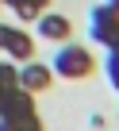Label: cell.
<instances>
[{
  "mask_svg": "<svg viewBox=\"0 0 119 131\" xmlns=\"http://www.w3.org/2000/svg\"><path fill=\"white\" fill-rule=\"evenodd\" d=\"M50 70H54V77L81 81V77H88V73L96 70V58H92V50H88L85 42H73V39H65V42H58Z\"/></svg>",
  "mask_w": 119,
  "mask_h": 131,
  "instance_id": "obj_1",
  "label": "cell"
},
{
  "mask_svg": "<svg viewBox=\"0 0 119 131\" xmlns=\"http://www.w3.org/2000/svg\"><path fill=\"white\" fill-rule=\"evenodd\" d=\"M88 39L96 46H104V50L119 46V12L111 4H96L88 12Z\"/></svg>",
  "mask_w": 119,
  "mask_h": 131,
  "instance_id": "obj_2",
  "label": "cell"
},
{
  "mask_svg": "<svg viewBox=\"0 0 119 131\" xmlns=\"http://www.w3.org/2000/svg\"><path fill=\"white\" fill-rule=\"evenodd\" d=\"M0 54H8V58H16V62H31V58H35V39H31L23 27L0 23Z\"/></svg>",
  "mask_w": 119,
  "mask_h": 131,
  "instance_id": "obj_3",
  "label": "cell"
},
{
  "mask_svg": "<svg viewBox=\"0 0 119 131\" xmlns=\"http://www.w3.org/2000/svg\"><path fill=\"white\" fill-rule=\"evenodd\" d=\"M54 85V70L46 62H19V89L23 93H31V96H38V93H46Z\"/></svg>",
  "mask_w": 119,
  "mask_h": 131,
  "instance_id": "obj_4",
  "label": "cell"
},
{
  "mask_svg": "<svg viewBox=\"0 0 119 131\" xmlns=\"http://www.w3.org/2000/svg\"><path fill=\"white\" fill-rule=\"evenodd\" d=\"M35 112V96L31 93H23L19 85L16 89H0V119H23V116H31Z\"/></svg>",
  "mask_w": 119,
  "mask_h": 131,
  "instance_id": "obj_5",
  "label": "cell"
},
{
  "mask_svg": "<svg viewBox=\"0 0 119 131\" xmlns=\"http://www.w3.org/2000/svg\"><path fill=\"white\" fill-rule=\"evenodd\" d=\"M35 31H38V39H46V42H65V39L73 35V23H69V16H62V12H42V16L35 19Z\"/></svg>",
  "mask_w": 119,
  "mask_h": 131,
  "instance_id": "obj_6",
  "label": "cell"
},
{
  "mask_svg": "<svg viewBox=\"0 0 119 131\" xmlns=\"http://www.w3.org/2000/svg\"><path fill=\"white\" fill-rule=\"evenodd\" d=\"M104 70H108V81L119 89V46H111V50H108V58H104Z\"/></svg>",
  "mask_w": 119,
  "mask_h": 131,
  "instance_id": "obj_7",
  "label": "cell"
},
{
  "mask_svg": "<svg viewBox=\"0 0 119 131\" xmlns=\"http://www.w3.org/2000/svg\"><path fill=\"white\" fill-rule=\"evenodd\" d=\"M16 131H42V119H38V112H31V116L16 119Z\"/></svg>",
  "mask_w": 119,
  "mask_h": 131,
  "instance_id": "obj_8",
  "label": "cell"
},
{
  "mask_svg": "<svg viewBox=\"0 0 119 131\" xmlns=\"http://www.w3.org/2000/svg\"><path fill=\"white\" fill-rule=\"evenodd\" d=\"M0 4H4V8H12V12H16L19 4H31V0H0Z\"/></svg>",
  "mask_w": 119,
  "mask_h": 131,
  "instance_id": "obj_9",
  "label": "cell"
},
{
  "mask_svg": "<svg viewBox=\"0 0 119 131\" xmlns=\"http://www.w3.org/2000/svg\"><path fill=\"white\" fill-rule=\"evenodd\" d=\"M0 131H16V123L12 119H0Z\"/></svg>",
  "mask_w": 119,
  "mask_h": 131,
  "instance_id": "obj_10",
  "label": "cell"
},
{
  "mask_svg": "<svg viewBox=\"0 0 119 131\" xmlns=\"http://www.w3.org/2000/svg\"><path fill=\"white\" fill-rule=\"evenodd\" d=\"M31 4H35L38 12H46V4H50V0H31Z\"/></svg>",
  "mask_w": 119,
  "mask_h": 131,
  "instance_id": "obj_11",
  "label": "cell"
},
{
  "mask_svg": "<svg viewBox=\"0 0 119 131\" xmlns=\"http://www.w3.org/2000/svg\"><path fill=\"white\" fill-rule=\"evenodd\" d=\"M104 4H111V8H115V12H119V0H104Z\"/></svg>",
  "mask_w": 119,
  "mask_h": 131,
  "instance_id": "obj_12",
  "label": "cell"
},
{
  "mask_svg": "<svg viewBox=\"0 0 119 131\" xmlns=\"http://www.w3.org/2000/svg\"><path fill=\"white\" fill-rule=\"evenodd\" d=\"M0 66H4V58H0Z\"/></svg>",
  "mask_w": 119,
  "mask_h": 131,
  "instance_id": "obj_13",
  "label": "cell"
},
{
  "mask_svg": "<svg viewBox=\"0 0 119 131\" xmlns=\"http://www.w3.org/2000/svg\"><path fill=\"white\" fill-rule=\"evenodd\" d=\"M0 8H4V4H0Z\"/></svg>",
  "mask_w": 119,
  "mask_h": 131,
  "instance_id": "obj_14",
  "label": "cell"
}]
</instances>
